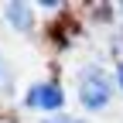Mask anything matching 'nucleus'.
<instances>
[{"label": "nucleus", "mask_w": 123, "mask_h": 123, "mask_svg": "<svg viewBox=\"0 0 123 123\" xmlns=\"http://www.w3.org/2000/svg\"><path fill=\"white\" fill-rule=\"evenodd\" d=\"M27 106H34V110H58L62 106V92H58V86H34L27 92Z\"/></svg>", "instance_id": "2"}, {"label": "nucleus", "mask_w": 123, "mask_h": 123, "mask_svg": "<svg viewBox=\"0 0 123 123\" xmlns=\"http://www.w3.org/2000/svg\"><path fill=\"white\" fill-rule=\"evenodd\" d=\"M82 103L89 110H103V106L110 103V82H106L99 72H89L82 79Z\"/></svg>", "instance_id": "1"}, {"label": "nucleus", "mask_w": 123, "mask_h": 123, "mask_svg": "<svg viewBox=\"0 0 123 123\" xmlns=\"http://www.w3.org/2000/svg\"><path fill=\"white\" fill-rule=\"evenodd\" d=\"M48 123H75V120H48Z\"/></svg>", "instance_id": "4"}, {"label": "nucleus", "mask_w": 123, "mask_h": 123, "mask_svg": "<svg viewBox=\"0 0 123 123\" xmlns=\"http://www.w3.org/2000/svg\"><path fill=\"white\" fill-rule=\"evenodd\" d=\"M120 86H123V65H120Z\"/></svg>", "instance_id": "5"}, {"label": "nucleus", "mask_w": 123, "mask_h": 123, "mask_svg": "<svg viewBox=\"0 0 123 123\" xmlns=\"http://www.w3.org/2000/svg\"><path fill=\"white\" fill-rule=\"evenodd\" d=\"M7 21H10L14 27L27 31V27H31V10H27L24 4H10V7H7Z\"/></svg>", "instance_id": "3"}]
</instances>
